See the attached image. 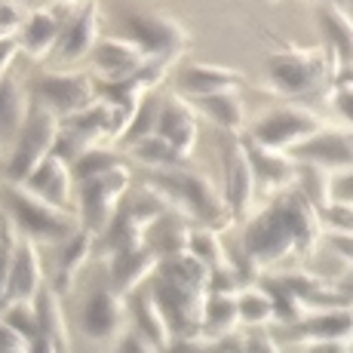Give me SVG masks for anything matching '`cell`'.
Segmentation results:
<instances>
[{
    "label": "cell",
    "mask_w": 353,
    "mask_h": 353,
    "mask_svg": "<svg viewBox=\"0 0 353 353\" xmlns=\"http://www.w3.org/2000/svg\"><path fill=\"white\" fill-rule=\"evenodd\" d=\"M101 16H99V3L96 0H83L80 10H74L65 22L62 40H59L56 56L62 62H80V59L92 56L96 46L101 43Z\"/></svg>",
    "instance_id": "7c38bea8"
},
{
    "label": "cell",
    "mask_w": 353,
    "mask_h": 353,
    "mask_svg": "<svg viewBox=\"0 0 353 353\" xmlns=\"http://www.w3.org/2000/svg\"><path fill=\"white\" fill-rule=\"evenodd\" d=\"M120 31L132 40L148 59H175L188 46V34L175 19L157 10H126L120 12Z\"/></svg>",
    "instance_id": "52a82bcc"
},
{
    "label": "cell",
    "mask_w": 353,
    "mask_h": 353,
    "mask_svg": "<svg viewBox=\"0 0 353 353\" xmlns=\"http://www.w3.org/2000/svg\"><path fill=\"white\" fill-rule=\"evenodd\" d=\"M307 353H350V347L344 341H320V344H310Z\"/></svg>",
    "instance_id": "b9f144b4"
},
{
    "label": "cell",
    "mask_w": 353,
    "mask_h": 353,
    "mask_svg": "<svg viewBox=\"0 0 353 353\" xmlns=\"http://www.w3.org/2000/svg\"><path fill=\"white\" fill-rule=\"evenodd\" d=\"M243 353H280V350H276V341L268 335V332L252 329L246 335V350Z\"/></svg>",
    "instance_id": "ab89813d"
},
{
    "label": "cell",
    "mask_w": 353,
    "mask_h": 353,
    "mask_svg": "<svg viewBox=\"0 0 353 353\" xmlns=\"http://www.w3.org/2000/svg\"><path fill=\"white\" fill-rule=\"evenodd\" d=\"M243 139H246V151H249V160H252V172H255L258 188L274 191V196L283 194V191H289V188H295V181H298V160L292 157V154L261 148L258 141L249 139V135H243Z\"/></svg>",
    "instance_id": "e0dca14e"
},
{
    "label": "cell",
    "mask_w": 353,
    "mask_h": 353,
    "mask_svg": "<svg viewBox=\"0 0 353 353\" xmlns=\"http://www.w3.org/2000/svg\"><path fill=\"white\" fill-rule=\"evenodd\" d=\"M160 105H163V101L145 99V105L139 108V114H135V120H132V126H129V132L123 135V141H126L129 148H135L139 141H145V139H151V135H157Z\"/></svg>",
    "instance_id": "d590c367"
},
{
    "label": "cell",
    "mask_w": 353,
    "mask_h": 353,
    "mask_svg": "<svg viewBox=\"0 0 353 353\" xmlns=\"http://www.w3.org/2000/svg\"><path fill=\"white\" fill-rule=\"evenodd\" d=\"M71 166H74V175H77V185H80V181L96 179V175L114 172V169L126 166V163L120 160L114 151H108V148L101 145V148H92V151H86L83 157H80L77 163H71Z\"/></svg>",
    "instance_id": "836d02e7"
},
{
    "label": "cell",
    "mask_w": 353,
    "mask_h": 353,
    "mask_svg": "<svg viewBox=\"0 0 353 353\" xmlns=\"http://www.w3.org/2000/svg\"><path fill=\"white\" fill-rule=\"evenodd\" d=\"M157 135L169 141L175 151H181L185 157H191L196 139H200V126H196V114L185 99L172 96L160 105V123H157Z\"/></svg>",
    "instance_id": "44dd1931"
},
{
    "label": "cell",
    "mask_w": 353,
    "mask_h": 353,
    "mask_svg": "<svg viewBox=\"0 0 353 353\" xmlns=\"http://www.w3.org/2000/svg\"><path fill=\"white\" fill-rule=\"evenodd\" d=\"M194 105L212 120L221 132H243L246 123V105H243L240 92H221V96H206V99H194Z\"/></svg>",
    "instance_id": "d4e9b609"
},
{
    "label": "cell",
    "mask_w": 353,
    "mask_h": 353,
    "mask_svg": "<svg viewBox=\"0 0 353 353\" xmlns=\"http://www.w3.org/2000/svg\"><path fill=\"white\" fill-rule=\"evenodd\" d=\"M332 105H335L338 117L353 126V80H338L332 90Z\"/></svg>",
    "instance_id": "f35d334b"
},
{
    "label": "cell",
    "mask_w": 353,
    "mask_h": 353,
    "mask_svg": "<svg viewBox=\"0 0 353 353\" xmlns=\"http://www.w3.org/2000/svg\"><path fill=\"white\" fill-rule=\"evenodd\" d=\"M320 219L332 234H350L353 236V203L332 200L329 206L320 212Z\"/></svg>",
    "instance_id": "8d00e7d4"
},
{
    "label": "cell",
    "mask_w": 353,
    "mask_h": 353,
    "mask_svg": "<svg viewBox=\"0 0 353 353\" xmlns=\"http://www.w3.org/2000/svg\"><path fill=\"white\" fill-rule=\"evenodd\" d=\"M286 341L320 344V341H344L353 338V307H325L316 314H307L304 320L286 325Z\"/></svg>",
    "instance_id": "4fadbf2b"
},
{
    "label": "cell",
    "mask_w": 353,
    "mask_h": 353,
    "mask_svg": "<svg viewBox=\"0 0 353 353\" xmlns=\"http://www.w3.org/2000/svg\"><path fill=\"white\" fill-rule=\"evenodd\" d=\"M332 200L353 203V169H347V172H338L335 179H332Z\"/></svg>",
    "instance_id": "60d3db41"
},
{
    "label": "cell",
    "mask_w": 353,
    "mask_h": 353,
    "mask_svg": "<svg viewBox=\"0 0 353 353\" xmlns=\"http://www.w3.org/2000/svg\"><path fill=\"white\" fill-rule=\"evenodd\" d=\"M59 135H62V117L37 99L31 105V114L25 120L22 132L16 135L10 163H6V181L10 185H25L40 169V163L50 154H56Z\"/></svg>",
    "instance_id": "277c9868"
},
{
    "label": "cell",
    "mask_w": 353,
    "mask_h": 353,
    "mask_svg": "<svg viewBox=\"0 0 353 353\" xmlns=\"http://www.w3.org/2000/svg\"><path fill=\"white\" fill-rule=\"evenodd\" d=\"M154 350L157 347H154V344L148 341L139 329H126V332H120V335L114 338V350L111 353H154Z\"/></svg>",
    "instance_id": "74e56055"
},
{
    "label": "cell",
    "mask_w": 353,
    "mask_h": 353,
    "mask_svg": "<svg viewBox=\"0 0 353 353\" xmlns=\"http://www.w3.org/2000/svg\"><path fill=\"white\" fill-rule=\"evenodd\" d=\"M160 270V255L151 246L126 249V252L111 255V283L123 298L135 295L141 289V283H148V276H157Z\"/></svg>",
    "instance_id": "ffe728a7"
},
{
    "label": "cell",
    "mask_w": 353,
    "mask_h": 353,
    "mask_svg": "<svg viewBox=\"0 0 353 353\" xmlns=\"http://www.w3.org/2000/svg\"><path fill=\"white\" fill-rule=\"evenodd\" d=\"M43 292V264L34 240H22V246L6 258L3 276V307L16 301H34Z\"/></svg>",
    "instance_id": "8fae6325"
},
{
    "label": "cell",
    "mask_w": 353,
    "mask_h": 353,
    "mask_svg": "<svg viewBox=\"0 0 353 353\" xmlns=\"http://www.w3.org/2000/svg\"><path fill=\"white\" fill-rule=\"evenodd\" d=\"M74 181H77V175H74L71 163L65 157H59V154H50L25 185H28L34 194L43 196V200L68 209L71 206V196H74Z\"/></svg>",
    "instance_id": "603a6c76"
},
{
    "label": "cell",
    "mask_w": 353,
    "mask_h": 353,
    "mask_svg": "<svg viewBox=\"0 0 353 353\" xmlns=\"http://www.w3.org/2000/svg\"><path fill=\"white\" fill-rule=\"evenodd\" d=\"M292 157L307 166H320V169H341L347 172L353 169V132L344 129H323L316 132L310 141H304L301 148L292 151Z\"/></svg>",
    "instance_id": "9a60e30c"
},
{
    "label": "cell",
    "mask_w": 353,
    "mask_h": 353,
    "mask_svg": "<svg viewBox=\"0 0 353 353\" xmlns=\"http://www.w3.org/2000/svg\"><path fill=\"white\" fill-rule=\"evenodd\" d=\"M188 252L196 255L209 270H221V268H230V258L221 246V236L215 228H200V230H191V243H188Z\"/></svg>",
    "instance_id": "1f68e13d"
},
{
    "label": "cell",
    "mask_w": 353,
    "mask_h": 353,
    "mask_svg": "<svg viewBox=\"0 0 353 353\" xmlns=\"http://www.w3.org/2000/svg\"><path fill=\"white\" fill-rule=\"evenodd\" d=\"M92 246H96V230H90V228H80L77 234L68 236V243H65V249H62V258H59L56 286H52L59 295L71 289V280L77 276V270L83 268L86 258H90Z\"/></svg>",
    "instance_id": "484cf974"
},
{
    "label": "cell",
    "mask_w": 353,
    "mask_h": 353,
    "mask_svg": "<svg viewBox=\"0 0 353 353\" xmlns=\"http://www.w3.org/2000/svg\"><path fill=\"white\" fill-rule=\"evenodd\" d=\"M129 304H132L135 329H139L157 350H166L169 344H172V329H169L166 314L160 310V304H157V298L151 295V289H139L135 295H129Z\"/></svg>",
    "instance_id": "cb8c5ba5"
},
{
    "label": "cell",
    "mask_w": 353,
    "mask_h": 353,
    "mask_svg": "<svg viewBox=\"0 0 353 353\" xmlns=\"http://www.w3.org/2000/svg\"><path fill=\"white\" fill-rule=\"evenodd\" d=\"M123 310H126V301L114 286L96 289L83 304L80 329H83L86 338H92V341H111V338L120 335Z\"/></svg>",
    "instance_id": "5bb4252c"
},
{
    "label": "cell",
    "mask_w": 353,
    "mask_h": 353,
    "mask_svg": "<svg viewBox=\"0 0 353 353\" xmlns=\"http://www.w3.org/2000/svg\"><path fill=\"white\" fill-rule=\"evenodd\" d=\"M31 105L34 101H28L25 90L10 77V74H6L3 77V99H0V123H3L6 135L16 139V135L22 132L25 120H28V114H31Z\"/></svg>",
    "instance_id": "f1b7e54d"
},
{
    "label": "cell",
    "mask_w": 353,
    "mask_h": 353,
    "mask_svg": "<svg viewBox=\"0 0 353 353\" xmlns=\"http://www.w3.org/2000/svg\"><path fill=\"white\" fill-rule=\"evenodd\" d=\"M148 185H154L157 191L172 203V209L194 215L196 221H203L206 228H225L230 221V206L225 194L215 191V185L206 175H196L191 169H166V172H151Z\"/></svg>",
    "instance_id": "3957f363"
},
{
    "label": "cell",
    "mask_w": 353,
    "mask_h": 353,
    "mask_svg": "<svg viewBox=\"0 0 353 353\" xmlns=\"http://www.w3.org/2000/svg\"><path fill=\"white\" fill-rule=\"evenodd\" d=\"M37 314H40V338H50L62 353H68V325H65V310L59 304V292L52 286H43L37 298Z\"/></svg>",
    "instance_id": "4316f807"
},
{
    "label": "cell",
    "mask_w": 353,
    "mask_h": 353,
    "mask_svg": "<svg viewBox=\"0 0 353 353\" xmlns=\"http://www.w3.org/2000/svg\"><path fill=\"white\" fill-rule=\"evenodd\" d=\"M71 16V12H68ZM68 16H62V3H50L43 10H34L25 22V28L19 31L22 40V56L28 59H43L52 50H59V40H62Z\"/></svg>",
    "instance_id": "ac0fdd59"
},
{
    "label": "cell",
    "mask_w": 353,
    "mask_h": 353,
    "mask_svg": "<svg viewBox=\"0 0 353 353\" xmlns=\"http://www.w3.org/2000/svg\"><path fill=\"white\" fill-rule=\"evenodd\" d=\"M323 129L325 126L316 111H310L304 105H280L258 120L252 132H249V139L258 141L261 148H270V151L292 154L295 148H301L304 141H310Z\"/></svg>",
    "instance_id": "8992f818"
},
{
    "label": "cell",
    "mask_w": 353,
    "mask_h": 353,
    "mask_svg": "<svg viewBox=\"0 0 353 353\" xmlns=\"http://www.w3.org/2000/svg\"><path fill=\"white\" fill-rule=\"evenodd\" d=\"M3 325L12 332H19L22 338L28 341H37L40 338V314H37V304L34 301H16V304H6L3 310Z\"/></svg>",
    "instance_id": "e575fe53"
},
{
    "label": "cell",
    "mask_w": 353,
    "mask_h": 353,
    "mask_svg": "<svg viewBox=\"0 0 353 353\" xmlns=\"http://www.w3.org/2000/svg\"><path fill=\"white\" fill-rule=\"evenodd\" d=\"M6 215L16 221L25 240H59L77 234V221L68 209L43 200L28 185H6Z\"/></svg>",
    "instance_id": "5b68a950"
},
{
    "label": "cell",
    "mask_w": 353,
    "mask_h": 353,
    "mask_svg": "<svg viewBox=\"0 0 353 353\" xmlns=\"http://www.w3.org/2000/svg\"><path fill=\"white\" fill-rule=\"evenodd\" d=\"M323 219L316 206L298 188L276 194L240 234V249L252 255L258 268L286 261L289 255H307L320 243Z\"/></svg>",
    "instance_id": "6da1fadb"
},
{
    "label": "cell",
    "mask_w": 353,
    "mask_h": 353,
    "mask_svg": "<svg viewBox=\"0 0 353 353\" xmlns=\"http://www.w3.org/2000/svg\"><path fill=\"white\" fill-rule=\"evenodd\" d=\"M132 154L145 163V166H151L154 172H166V169H188V163H191V157H185L181 151H175L163 135H151V139L139 141V145L132 148Z\"/></svg>",
    "instance_id": "f546056e"
},
{
    "label": "cell",
    "mask_w": 353,
    "mask_h": 353,
    "mask_svg": "<svg viewBox=\"0 0 353 353\" xmlns=\"http://www.w3.org/2000/svg\"><path fill=\"white\" fill-rule=\"evenodd\" d=\"M219 148H221V185H225L221 194H225L230 212L243 215L252 206V196L258 188L252 160H249V151H246V139L234 132H221Z\"/></svg>",
    "instance_id": "ba28073f"
},
{
    "label": "cell",
    "mask_w": 353,
    "mask_h": 353,
    "mask_svg": "<svg viewBox=\"0 0 353 353\" xmlns=\"http://www.w3.org/2000/svg\"><path fill=\"white\" fill-rule=\"evenodd\" d=\"M320 3H338V6H347L350 0H320Z\"/></svg>",
    "instance_id": "7bdbcfd3"
},
{
    "label": "cell",
    "mask_w": 353,
    "mask_h": 353,
    "mask_svg": "<svg viewBox=\"0 0 353 353\" xmlns=\"http://www.w3.org/2000/svg\"><path fill=\"white\" fill-rule=\"evenodd\" d=\"M129 191V169L120 166L114 172L96 175L90 181H80L77 196H80V215L83 225L90 230L108 228L114 221V215L120 212V200Z\"/></svg>",
    "instance_id": "30bf717a"
},
{
    "label": "cell",
    "mask_w": 353,
    "mask_h": 353,
    "mask_svg": "<svg viewBox=\"0 0 353 353\" xmlns=\"http://www.w3.org/2000/svg\"><path fill=\"white\" fill-rule=\"evenodd\" d=\"M236 323H240L236 295L209 292L206 304H203V335H230Z\"/></svg>",
    "instance_id": "83f0119b"
},
{
    "label": "cell",
    "mask_w": 353,
    "mask_h": 353,
    "mask_svg": "<svg viewBox=\"0 0 353 353\" xmlns=\"http://www.w3.org/2000/svg\"><path fill=\"white\" fill-rule=\"evenodd\" d=\"M92 65L105 83H120V80L139 77L141 68L148 65V56L126 37H101L92 52Z\"/></svg>",
    "instance_id": "2e32d148"
},
{
    "label": "cell",
    "mask_w": 353,
    "mask_h": 353,
    "mask_svg": "<svg viewBox=\"0 0 353 353\" xmlns=\"http://www.w3.org/2000/svg\"><path fill=\"white\" fill-rule=\"evenodd\" d=\"M347 12H350V19H353V0H350V3H347Z\"/></svg>",
    "instance_id": "ee69618b"
},
{
    "label": "cell",
    "mask_w": 353,
    "mask_h": 353,
    "mask_svg": "<svg viewBox=\"0 0 353 353\" xmlns=\"http://www.w3.org/2000/svg\"><path fill=\"white\" fill-rule=\"evenodd\" d=\"M236 310H240V323L252 325V329H261L270 320H276L274 301L264 289H240L236 292Z\"/></svg>",
    "instance_id": "4dcf8cb0"
},
{
    "label": "cell",
    "mask_w": 353,
    "mask_h": 353,
    "mask_svg": "<svg viewBox=\"0 0 353 353\" xmlns=\"http://www.w3.org/2000/svg\"><path fill=\"white\" fill-rule=\"evenodd\" d=\"M316 28L325 37V46L341 62V77H353V19L347 6L320 3L316 6Z\"/></svg>",
    "instance_id": "d6986e66"
},
{
    "label": "cell",
    "mask_w": 353,
    "mask_h": 353,
    "mask_svg": "<svg viewBox=\"0 0 353 353\" xmlns=\"http://www.w3.org/2000/svg\"><path fill=\"white\" fill-rule=\"evenodd\" d=\"M179 86L194 99L206 96H221V92H236L243 86V74L234 68L221 65H206V62H191L181 68Z\"/></svg>",
    "instance_id": "7402d4cb"
},
{
    "label": "cell",
    "mask_w": 353,
    "mask_h": 353,
    "mask_svg": "<svg viewBox=\"0 0 353 353\" xmlns=\"http://www.w3.org/2000/svg\"><path fill=\"white\" fill-rule=\"evenodd\" d=\"M37 96L46 108L59 114L62 120L68 117H77L80 111L92 108L99 96V83H92L86 74L80 71H50V74H40L37 77Z\"/></svg>",
    "instance_id": "9c48e42d"
},
{
    "label": "cell",
    "mask_w": 353,
    "mask_h": 353,
    "mask_svg": "<svg viewBox=\"0 0 353 353\" xmlns=\"http://www.w3.org/2000/svg\"><path fill=\"white\" fill-rule=\"evenodd\" d=\"M268 80L276 92L292 99L323 92L341 80V62L329 46L283 50L268 59Z\"/></svg>",
    "instance_id": "7a4b0ae2"
},
{
    "label": "cell",
    "mask_w": 353,
    "mask_h": 353,
    "mask_svg": "<svg viewBox=\"0 0 353 353\" xmlns=\"http://www.w3.org/2000/svg\"><path fill=\"white\" fill-rule=\"evenodd\" d=\"M295 188L307 196L316 206V212H323L332 203V179L325 175V169L320 166H307V163H298V181Z\"/></svg>",
    "instance_id": "d6a6232c"
}]
</instances>
